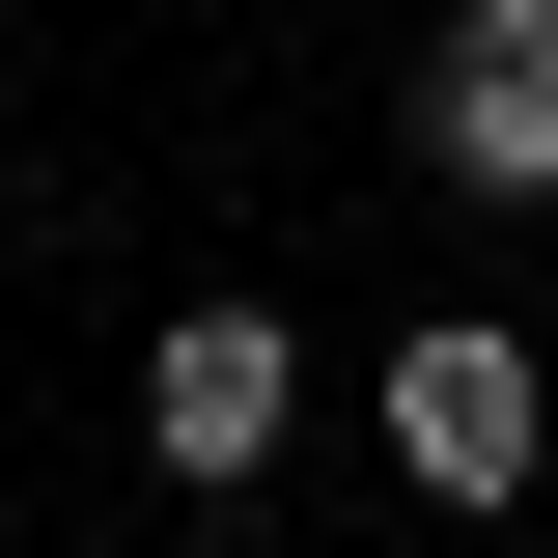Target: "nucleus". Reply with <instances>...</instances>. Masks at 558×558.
I'll use <instances>...</instances> for the list:
<instances>
[{
	"mask_svg": "<svg viewBox=\"0 0 558 558\" xmlns=\"http://www.w3.org/2000/svg\"><path fill=\"white\" fill-rule=\"evenodd\" d=\"M531 447H558V363L502 336V307H418L391 336V475L418 502H531Z\"/></svg>",
	"mask_w": 558,
	"mask_h": 558,
	"instance_id": "f257e3e1",
	"label": "nucleus"
},
{
	"mask_svg": "<svg viewBox=\"0 0 558 558\" xmlns=\"http://www.w3.org/2000/svg\"><path fill=\"white\" fill-rule=\"evenodd\" d=\"M279 418H307V336H279L252 279H223V307H168V336H140V447H168V475H279Z\"/></svg>",
	"mask_w": 558,
	"mask_h": 558,
	"instance_id": "f03ea898",
	"label": "nucleus"
},
{
	"mask_svg": "<svg viewBox=\"0 0 558 558\" xmlns=\"http://www.w3.org/2000/svg\"><path fill=\"white\" fill-rule=\"evenodd\" d=\"M418 168H447V196H558V0H447Z\"/></svg>",
	"mask_w": 558,
	"mask_h": 558,
	"instance_id": "7ed1b4c3",
	"label": "nucleus"
}]
</instances>
